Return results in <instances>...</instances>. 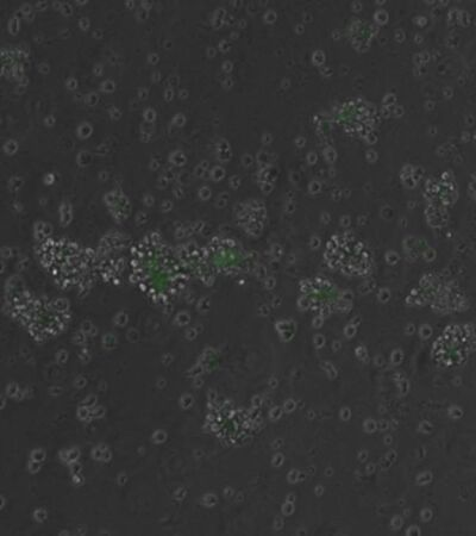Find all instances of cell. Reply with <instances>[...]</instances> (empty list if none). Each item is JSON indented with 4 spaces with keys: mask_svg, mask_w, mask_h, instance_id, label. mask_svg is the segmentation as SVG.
I'll return each instance as SVG.
<instances>
[{
    "mask_svg": "<svg viewBox=\"0 0 476 536\" xmlns=\"http://www.w3.org/2000/svg\"><path fill=\"white\" fill-rule=\"evenodd\" d=\"M325 261L334 270L363 276L371 270L372 260L363 243L350 234L337 235L328 243Z\"/></svg>",
    "mask_w": 476,
    "mask_h": 536,
    "instance_id": "1",
    "label": "cell"
}]
</instances>
